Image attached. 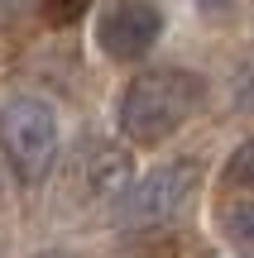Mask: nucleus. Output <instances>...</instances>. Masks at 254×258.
<instances>
[{"label": "nucleus", "mask_w": 254, "mask_h": 258, "mask_svg": "<svg viewBox=\"0 0 254 258\" xmlns=\"http://www.w3.org/2000/svg\"><path fill=\"white\" fill-rule=\"evenodd\" d=\"M207 101V82L187 67H144L120 96V134L130 144H163L173 139Z\"/></svg>", "instance_id": "1"}, {"label": "nucleus", "mask_w": 254, "mask_h": 258, "mask_svg": "<svg viewBox=\"0 0 254 258\" xmlns=\"http://www.w3.org/2000/svg\"><path fill=\"white\" fill-rule=\"evenodd\" d=\"M63 124L58 110L38 96H10L0 105V158L19 186H38L58 163Z\"/></svg>", "instance_id": "2"}, {"label": "nucleus", "mask_w": 254, "mask_h": 258, "mask_svg": "<svg viewBox=\"0 0 254 258\" xmlns=\"http://www.w3.org/2000/svg\"><path fill=\"white\" fill-rule=\"evenodd\" d=\"M201 186V163L197 158H178V163H163L154 172H144L139 182H130L120 191V225L125 230H154V225H168L187 211V201Z\"/></svg>", "instance_id": "3"}, {"label": "nucleus", "mask_w": 254, "mask_h": 258, "mask_svg": "<svg viewBox=\"0 0 254 258\" xmlns=\"http://www.w3.org/2000/svg\"><path fill=\"white\" fill-rule=\"evenodd\" d=\"M163 38V10L154 0H115L96 19V48L115 62H139Z\"/></svg>", "instance_id": "4"}, {"label": "nucleus", "mask_w": 254, "mask_h": 258, "mask_svg": "<svg viewBox=\"0 0 254 258\" xmlns=\"http://www.w3.org/2000/svg\"><path fill=\"white\" fill-rule=\"evenodd\" d=\"M130 153H125L120 144H86L82 153L72 158V186L82 201L101 206V201H115V196L130 186Z\"/></svg>", "instance_id": "5"}, {"label": "nucleus", "mask_w": 254, "mask_h": 258, "mask_svg": "<svg viewBox=\"0 0 254 258\" xmlns=\"http://www.w3.org/2000/svg\"><path fill=\"white\" fill-rule=\"evenodd\" d=\"M221 234L230 239V249H240L245 258H254V201L226 206V211H221Z\"/></svg>", "instance_id": "6"}, {"label": "nucleus", "mask_w": 254, "mask_h": 258, "mask_svg": "<svg viewBox=\"0 0 254 258\" xmlns=\"http://www.w3.org/2000/svg\"><path fill=\"white\" fill-rule=\"evenodd\" d=\"M221 182L235 186V191H254V139L235 148V153L226 158V172H221Z\"/></svg>", "instance_id": "7"}, {"label": "nucleus", "mask_w": 254, "mask_h": 258, "mask_svg": "<svg viewBox=\"0 0 254 258\" xmlns=\"http://www.w3.org/2000/svg\"><path fill=\"white\" fill-rule=\"evenodd\" d=\"M91 10V0H43V19L53 29H67V24H77V19Z\"/></svg>", "instance_id": "8"}, {"label": "nucleus", "mask_w": 254, "mask_h": 258, "mask_svg": "<svg viewBox=\"0 0 254 258\" xmlns=\"http://www.w3.org/2000/svg\"><path fill=\"white\" fill-rule=\"evenodd\" d=\"M240 105H245V110H254V67L245 72V82H240Z\"/></svg>", "instance_id": "9"}, {"label": "nucleus", "mask_w": 254, "mask_h": 258, "mask_svg": "<svg viewBox=\"0 0 254 258\" xmlns=\"http://www.w3.org/2000/svg\"><path fill=\"white\" fill-rule=\"evenodd\" d=\"M29 0H0V19H10V15H19Z\"/></svg>", "instance_id": "10"}, {"label": "nucleus", "mask_w": 254, "mask_h": 258, "mask_svg": "<svg viewBox=\"0 0 254 258\" xmlns=\"http://www.w3.org/2000/svg\"><path fill=\"white\" fill-rule=\"evenodd\" d=\"M34 258H72V253H63V249H43V253H34Z\"/></svg>", "instance_id": "11"}]
</instances>
